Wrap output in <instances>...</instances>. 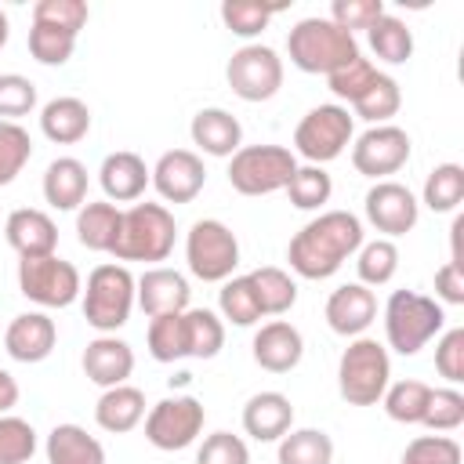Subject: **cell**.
I'll list each match as a JSON object with an SVG mask.
<instances>
[{
  "label": "cell",
  "mask_w": 464,
  "mask_h": 464,
  "mask_svg": "<svg viewBox=\"0 0 464 464\" xmlns=\"http://www.w3.org/2000/svg\"><path fill=\"white\" fill-rule=\"evenodd\" d=\"M362 246V221L348 210L312 218L286 246V261L301 279H330Z\"/></svg>",
  "instance_id": "6da1fadb"
},
{
  "label": "cell",
  "mask_w": 464,
  "mask_h": 464,
  "mask_svg": "<svg viewBox=\"0 0 464 464\" xmlns=\"http://www.w3.org/2000/svg\"><path fill=\"white\" fill-rule=\"evenodd\" d=\"M286 54L301 72L330 76L334 69L359 58V44H355L352 33L337 29L330 18H301L286 33Z\"/></svg>",
  "instance_id": "7a4b0ae2"
},
{
  "label": "cell",
  "mask_w": 464,
  "mask_h": 464,
  "mask_svg": "<svg viewBox=\"0 0 464 464\" xmlns=\"http://www.w3.org/2000/svg\"><path fill=\"white\" fill-rule=\"evenodd\" d=\"M392 384V359L388 348L373 337H355L337 362V392L348 406H373L381 402L384 388Z\"/></svg>",
  "instance_id": "3957f363"
},
{
  "label": "cell",
  "mask_w": 464,
  "mask_h": 464,
  "mask_svg": "<svg viewBox=\"0 0 464 464\" xmlns=\"http://www.w3.org/2000/svg\"><path fill=\"white\" fill-rule=\"evenodd\" d=\"M446 323V312L435 297L417 290H395L384 304V337L399 355H417Z\"/></svg>",
  "instance_id": "277c9868"
},
{
  "label": "cell",
  "mask_w": 464,
  "mask_h": 464,
  "mask_svg": "<svg viewBox=\"0 0 464 464\" xmlns=\"http://www.w3.org/2000/svg\"><path fill=\"white\" fill-rule=\"evenodd\" d=\"M174 214L163 203H134L123 210V228L112 246L116 261H167L174 250Z\"/></svg>",
  "instance_id": "5b68a950"
},
{
  "label": "cell",
  "mask_w": 464,
  "mask_h": 464,
  "mask_svg": "<svg viewBox=\"0 0 464 464\" xmlns=\"http://www.w3.org/2000/svg\"><path fill=\"white\" fill-rule=\"evenodd\" d=\"M134 308V276L127 265H98L83 286V319L98 334H116Z\"/></svg>",
  "instance_id": "8992f818"
},
{
  "label": "cell",
  "mask_w": 464,
  "mask_h": 464,
  "mask_svg": "<svg viewBox=\"0 0 464 464\" xmlns=\"http://www.w3.org/2000/svg\"><path fill=\"white\" fill-rule=\"evenodd\" d=\"M297 170V156L283 145H239L228 163V185L239 196H272L286 188Z\"/></svg>",
  "instance_id": "52a82bcc"
},
{
  "label": "cell",
  "mask_w": 464,
  "mask_h": 464,
  "mask_svg": "<svg viewBox=\"0 0 464 464\" xmlns=\"http://www.w3.org/2000/svg\"><path fill=\"white\" fill-rule=\"evenodd\" d=\"M185 261H188V272L196 279H203V283H225V279H232V272L239 265V239H236V232L225 221L199 218L188 228Z\"/></svg>",
  "instance_id": "ba28073f"
},
{
  "label": "cell",
  "mask_w": 464,
  "mask_h": 464,
  "mask_svg": "<svg viewBox=\"0 0 464 464\" xmlns=\"http://www.w3.org/2000/svg\"><path fill=\"white\" fill-rule=\"evenodd\" d=\"M18 290H22V297H29L44 308H69L80 297L83 283H80V272L72 261L47 254V257L18 261Z\"/></svg>",
  "instance_id": "9c48e42d"
},
{
  "label": "cell",
  "mask_w": 464,
  "mask_h": 464,
  "mask_svg": "<svg viewBox=\"0 0 464 464\" xmlns=\"http://www.w3.org/2000/svg\"><path fill=\"white\" fill-rule=\"evenodd\" d=\"M352 127L355 123H352V112L344 105H315V109H308L301 116V123L294 130V149L308 163L323 167V163L337 160L348 149Z\"/></svg>",
  "instance_id": "30bf717a"
},
{
  "label": "cell",
  "mask_w": 464,
  "mask_h": 464,
  "mask_svg": "<svg viewBox=\"0 0 464 464\" xmlns=\"http://www.w3.org/2000/svg\"><path fill=\"white\" fill-rule=\"evenodd\" d=\"M225 80H228L236 98H243V102H268L283 87V58L272 47H265V44H246V47H239L228 58Z\"/></svg>",
  "instance_id": "8fae6325"
},
{
  "label": "cell",
  "mask_w": 464,
  "mask_h": 464,
  "mask_svg": "<svg viewBox=\"0 0 464 464\" xmlns=\"http://www.w3.org/2000/svg\"><path fill=\"white\" fill-rule=\"evenodd\" d=\"M203 420H207V410H203L199 399H192V395L160 399L145 417V439L156 450L174 453V450H185L199 439Z\"/></svg>",
  "instance_id": "7c38bea8"
},
{
  "label": "cell",
  "mask_w": 464,
  "mask_h": 464,
  "mask_svg": "<svg viewBox=\"0 0 464 464\" xmlns=\"http://www.w3.org/2000/svg\"><path fill=\"white\" fill-rule=\"evenodd\" d=\"M406 160H410V134L402 127H392V123L370 127L352 145V163H355V170L362 178L395 174V170L406 167Z\"/></svg>",
  "instance_id": "4fadbf2b"
},
{
  "label": "cell",
  "mask_w": 464,
  "mask_h": 464,
  "mask_svg": "<svg viewBox=\"0 0 464 464\" xmlns=\"http://www.w3.org/2000/svg\"><path fill=\"white\" fill-rule=\"evenodd\" d=\"M149 174H152L156 192L167 203H188L207 185V167H203V160L192 149H170V152H163Z\"/></svg>",
  "instance_id": "5bb4252c"
},
{
  "label": "cell",
  "mask_w": 464,
  "mask_h": 464,
  "mask_svg": "<svg viewBox=\"0 0 464 464\" xmlns=\"http://www.w3.org/2000/svg\"><path fill=\"white\" fill-rule=\"evenodd\" d=\"M417 196L399 181H377L366 192V221L384 236H406L417 225Z\"/></svg>",
  "instance_id": "9a60e30c"
},
{
  "label": "cell",
  "mask_w": 464,
  "mask_h": 464,
  "mask_svg": "<svg viewBox=\"0 0 464 464\" xmlns=\"http://www.w3.org/2000/svg\"><path fill=\"white\" fill-rule=\"evenodd\" d=\"M188 297H192L188 279L174 268H149V272H141V279H134V301L141 304V312L149 319L185 312Z\"/></svg>",
  "instance_id": "2e32d148"
},
{
  "label": "cell",
  "mask_w": 464,
  "mask_h": 464,
  "mask_svg": "<svg viewBox=\"0 0 464 464\" xmlns=\"http://www.w3.org/2000/svg\"><path fill=\"white\" fill-rule=\"evenodd\" d=\"M58 344V326L47 312H22L7 323L4 348L18 362H44Z\"/></svg>",
  "instance_id": "e0dca14e"
},
{
  "label": "cell",
  "mask_w": 464,
  "mask_h": 464,
  "mask_svg": "<svg viewBox=\"0 0 464 464\" xmlns=\"http://www.w3.org/2000/svg\"><path fill=\"white\" fill-rule=\"evenodd\" d=\"M254 362L268 373H290L304 355V337L294 323L272 319L254 334Z\"/></svg>",
  "instance_id": "ac0fdd59"
},
{
  "label": "cell",
  "mask_w": 464,
  "mask_h": 464,
  "mask_svg": "<svg viewBox=\"0 0 464 464\" xmlns=\"http://www.w3.org/2000/svg\"><path fill=\"white\" fill-rule=\"evenodd\" d=\"M377 319V297L362 283H344L326 301V323L341 337H362V330Z\"/></svg>",
  "instance_id": "d6986e66"
},
{
  "label": "cell",
  "mask_w": 464,
  "mask_h": 464,
  "mask_svg": "<svg viewBox=\"0 0 464 464\" xmlns=\"http://www.w3.org/2000/svg\"><path fill=\"white\" fill-rule=\"evenodd\" d=\"M130 370H134V352L116 334H102V337L87 341V348H83V373H87L91 384H98V388L127 384Z\"/></svg>",
  "instance_id": "ffe728a7"
},
{
  "label": "cell",
  "mask_w": 464,
  "mask_h": 464,
  "mask_svg": "<svg viewBox=\"0 0 464 464\" xmlns=\"http://www.w3.org/2000/svg\"><path fill=\"white\" fill-rule=\"evenodd\" d=\"M4 236L11 243V250L18 257H47L58 246V225L51 221V214L33 210V207H18L7 214Z\"/></svg>",
  "instance_id": "44dd1931"
},
{
  "label": "cell",
  "mask_w": 464,
  "mask_h": 464,
  "mask_svg": "<svg viewBox=\"0 0 464 464\" xmlns=\"http://www.w3.org/2000/svg\"><path fill=\"white\" fill-rule=\"evenodd\" d=\"M294 428V406L283 392H257L243 406V431L257 442H279Z\"/></svg>",
  "instance_id": "7402d4cb"
},
{
  "label": "cell",
  "mask_w": 464,
  "mask_h": 464,
  "mask_svg": "<svg viewBox=\"0 0 464 464\" xmlns=\"http://www.w3.org/2000/svg\"><path fill=\"white\" fill-rule=\"evenodd\" d=\"M98 181H102V192L109 196V203H130L145 192V185L152 181L145 160L138 152H109L102 160V170H98Z\"/></svg>",
  "instance_id": "603a6c76"
},
{
  "label": "cell",
  "mask_w": 464,
  "mask_h": 464,
  "mask_svg": "<svg viewBox=\"0 0 464 464\" xmlns=\"http://www.w3.org/2000/svg\"><path fill=\"white\" fill-rule=\"evenodd\" d=\"M188 134L207 156H236L243 145V127L228 109H199Z\"/></svg>",
  "instance_id": "cb8c5ba5"
},
{
  "label": "cell",
  "mask_w": 464,
  "mask_h": 464,
  "mask_svg": "<svg viewBox=\"0 0 464 464\" xmlns=\"http://www.w3.org/2000/svg\"><path fill=\"white\" fill-rule=\"evenodd\" d=\"M40 130L54 145H76L91 130V109L80 98H51L40 109Z\"/></svg>",
  "instance_id": "d4e9b609"
},
{
  "label": "cell",
  "mask_w": 464,
  "mask_h": 464,
  "mask_svg": "<svg viewBox=\"0 0 464 464\" xmlns=\"http://www.w3.org/2000/svg\"><path fill=\"white\" fill-rule=\"evenodd\" d=\"M145 417V395L130 384H116V388H105L102 399L94 402V420L102 431H112V435H123V431H134Z\"/></svg>",
  "instance_id": "484cf974"
},
{
  "label": "cell",
  "mask_w": 464,
  "mask_h": 464,
  "mask_svg": "<svg viewBox=\"0 0 464 464\" xmlns=\"http://www.w3.org/2000/svg\"><path fill=\"white\" fill-rule=\"evenodd\" d=\"M44 199L54 210H80L87 199V167L72 156H58L44 174Z\"/></svg>",
  "instance_id": "4316f807"
},
{
  "label": "cell",
  "mask_w": 464,
  "mask_h": 464,
  "mask_svg": "<svg viewBox=\"0 0 464 464\" xmlns=\"http://www.w3.org/2000/svg\"><path fill=\"white\" fill-rule=\"evenodd\" d=\"M120 228H123V210L109 199L105 203H83L76 210V239L87 250L112 254V246L120 239Z\"/></svg>",
  "instance_id": "83f0119b"
},
{
  "label": "cell",
  "mask_w": 464,
  "mask_h": 464,
  "mask_svg": "<svg viewBox=\"0 0 464 464\" xmlns=\"http://www.w3.org/2000/svg\"><path fill=\"white\" fill-rule=\"evenodd\" d=\"M44 450L47 464H105V446L80 424H54Z\"/></svg>",
  "instance_id": "f1b7e54d"
},
{
  "label": "cell",
  "mask_w": 464,
  "mask_h": 464,
  "mask_svg": "<svg viewBox=\"0 0 464 464\" xmlns=\"http://www.w3.org/2000/svg\"><path fill=\"white\" fill-rule=\"evenodd\" d=\"M181 334H185V355L192 359H214L225 348V323L210 308H185Z\"/></svg>",
  "instance_id": "f546056e"
},
{
  "label": "cell",
  "mask_w": 464,
  "mask_h": 464,
  "mask_svg": "<svg viewBox=\"0 0 464 464\" xmlns=\"http://www.w3.org/2000/svg\"><path fill=\"white\" fill-rule=\"evenodd\" d=\"M250 286L257 294V304H261V315H283L294 308L297 301V283L290 279V272L276 268V265H265V268H254L250 276Z\"/></svg>",
  "instance_id": "4dcf8cb0"
},
{
  "label": "cell",
  "mask_w": 464,
  "mask_h": 464,
  "mask_svg": "<svg viewBox=\"0 0 464 464\" xmlns=\"http://www.w3.org/2000/svg\"><path fill=\"white\" fill-rule=\"evenodd\" d=\"M366 36H370L373 54L381 62H388V65H402L413 54V33H410V25L402 18H395V14H388V11L366 29Z\"/></svg>",
  "instance_id": "1f68e13d"
},
{
  "label": "cell",
  "mask_w": 464,
  "mask_h": 464,
  "mask_svg": "<svg viewBox=\"0 0 464 464\" xmlns=\"http://www.w3.org/2000/svg\"><path fill=\"white\" fill-rule=\"evenodd\" d=\"M334 460V439L319 428H290L279 439V464H330Z\"/></svg>",
  "instance_id": "d6a6232c"
},
{
  "label": "cell",
  "mask_w": 464,
  "mask_h": 464,
  "mask_svg": "<svg viewBox=\"0 0 464 464\" xmlns=\"http://www.w3.org/2000/svg\"><path fill=\"white\" fill-rule=\"evenodd\" d=\"M352 105H355V116H359V120L381 127V123H388V120L399 112V105H402V91H399V83H395L388 72H377L373 83H370Z\"/></svg>",
  "instance_id": "836d02e7"
},
{
  "label": "cell",
  "mask_w": 464,
  "mask_h": 464,
  "mask_svg": "<svg viewBox=\"0 0 464 464\" xmlns=\"http://www.w3.org/2000/svg\"><path fill=\"white\" fill-rule=\"evenodd\" d=\"M384 413L399 424H420L424 420V410H428V399H431V388L424 381H395L384 388Z\"/></svg>",
  "instance_id": "e575fe53"
},
{
  "label": "cell",
  "mask_w": 464,
  "mask_h": 464,
  "mask_svg": "<svg viewBox=\"0 0 464 464\" xmlns=\"http://www.w3.org/2000/svg\"><path fill=\"white\" fill-rule=\"evenodd\" d=\"M464 199V167L460 163H439L424 181V207L435 214L457 210Z\"/></svg>",
  "instance_id": "d590c367"
},
{
  "label": "cell",
  "mask_w": 464,
  "mask_h": 464,
  "mask_svg": "<svg viewBox=\"0 0 464 464\" xmlns=\"http://www.w3.org/2000/svg\"><path fill=\"white\" fill-rule=\"evenodd\" d=\"M218 308H221V319H228L232 326H254L261 319V304H257V294L246 276L225 279V286L218 294Z\"/></svg>",
  "instance_id": "8d00e7d4"
},
{
  "label": "cell",
  "mask_w": 464,
  "mask_h": 464,
  "mask_svg": "<svg viewBox=\"0 0 464 464\" xmlns=\"http://www.w3.org/2000/svg\"><path fill=\"white\" fill-rule=\"evenodd\" d=\"M76 51V33H65L58 25H47V22H33L29 29V54L40 62V65H65Z\"/></svg>",
  "instance_id": "74e56055"
},
{
  "label": "cell",
  "mask_w": 464,
  "mask_h": 464,
  "mask_svg": "<svg viewBox=\"0 0 464 464\" xmlns=\"http://www.w3.org/2000/svg\"><path fill=\"white\" fill-rule=\"evenodd\" d=\"M330 192H334V181H330V174H326L323 167H315V163L297 167L294 178L286 181V196H290V203H294L297 210H319V207L330 199Z\"/></svg>",
  "instance_id": "f35d334b"
},
{
  "label": "cell",
  "mask_w": 464,
  "mask_h": 464,
  "mask_svg": "<svg viewBox=\"0 0 464 464\" xmlns=\"http://www.w3.org/2000/svg\"><path fill=\"white\" fill-rule=\"evenodd\" d=\"M359 283L362 286H384L392 283L395 268H399V250L392 239H373V243H362L359 246Z\"/></svg>",
  "instance_id": "ab89813d"
},
{
  "label": "cell",
  "mask_w": 464,
  "mask_h": 464,
  "mask_svg": "<svg viewBox=\"0 0 464 464\" xmlns=\"http://www.w3.org/2000/svg\"><path fill=\"white\" fill-rule=\"evenodd\" d=\"M33 156V138L22 123L0 120V185H11Z\"/></svg>",
  "instance_id": "60d3db41"
},
{
  "label": "cell",
  "mask_w": 464,
  "mask_h": 464,
  "mask_svg": "<svg viewBox=\"0 0 464 464\" xmlns=\"http://www.w3.org/2000/svg\"><path fill=\"white\" fill-rule=\"evenodd\" d=\"M276 11H279V7H268V4H257V0H225V4H221V22H225L236 36L250 40V36H257V33L272 22Z\"/></svg>",
  "instance_id": "b9f144b4"
},
{
  "label": "cell",
  "mask_w": 464,
  "mask_h": 464,
  "mask_svg": "<svg viewBox=\"0 0 464 464\" xmlns=\"http://www.w3.org/2000/svg\"><path fill=\"white\" fill-rule=\"evenodd\" d=\"M149 355L156 362L185 359V334H181V312L178 315H156L149 319Z\"/></svg>",
  "instance_id": "7bdbcfd3"
},
{
  "label": "cell",
  "mask_w": 464,
  "mask_h": 464,
  "mask_svg": "<svg viewBox=\"0 0 464 464\" xmlns=\"http://www.w3.org/2000/svg\"><path fill=\"white\" fill-rule=\"evenodd\" d=\"M36 453V431L29 420L4 413L0 417V464H25Z\"/></svg>",
  "instance_id": "ee69618b"
},
{
  "label": "cell",
  "mask_w": 464,
  "mask_h": 464,
  "mask_svg": "<svg viewBox=\"0 0 464 464\" xmlns=\"http://www.w3.org/2000/svg\"><path fill=\"white\" fill-rule=\"evenodd\" d=\"M420 424L431 431H457L464 424V395L457 388H431Z\"/></svg>",
  "instance_id": "f6af8a7d"
},
{
  "label": "cell",
  "mask_w": 464,
  "mask_h": 464,
  "mask_svg": "<svg viewBox=\"0 0 464 464\" xmlns=\"http://www.w3.org/2000/svg\"><path fill=\"white\" fill-rule=\"evenodd\" d=\"M33 109H36V83L18 72H4L0 76V116L7 123H18V116H29Z\"/></svg>",
  "instance_id": "bcb514c9"
},
{
  "label": "cell",
  "mask_w": 464,
  "mask_h": 464,
  "mask_svg": "<svg viewBox=\"0 0 464 464\" xmlns=\"http://www.w3.org/2000/svg\"><path fill=\"white\" fill-rule=\"evenodd\" d=\"M373 76H377V65L370 62V58H352L348 65H341V69H334L330 76H326V83H330V91L337 94V98H344V102H355L370 83H373Z\"/></svg>",
  "instance_id": "7dc6e473"
},
{
  "label": "cell",
  "mask_w": 464,
  "mask_h": 464,
  "mask_svg": "<svg viewBox=\"0 0 464 464\" xmlns=\"http://www.w3.org/2000/svg\"><path fill=\"white\" fill-rule=\"evenodd\" d=\"M402 464H460V446L450 435H420L406 446Z\"/></svg>",
  "instance_id": "c3c4849f"
},
{
  "label": "cell",
  "mask_w": 464,
  "mask_h": 464,
  "mask_svg": "<svg viewBox=\"0 0 464 464\" xmlns=\"http://www.w3.org/2000/svg\"><path fill=\"white\" fill-rule=\"evenodd\" d=\"M87 18H91V11L83 0H40L33 7V22H47L65 33H80L87 25Z\"/></svg>",
  "instance_id": "681fc988"
},
{
  "label": "cell",
  "mask_w": 464,
  "mask_h": 464,
  "mask_svg": "<svg viewBox=\"0 0 464 464\" xmlns=\"http://www.w3.org/2000/svg\"><path fill=\"white\" fill-rule=\"evenodd\" d=\"M381 14H384L381 0H334L330 4V22L352 36H355V29H370Z\"/></svg>",
  "instance_id": "f907efd6"
},
{
  "label": "cell",
  "mask_w": 464,
  "mask_h": 464,
  "mask_svg": "<svg viewBox=\"0 0 464 464\" xmlns=\"http://www.w3.org/2000/svg\"><path fill=\"white\" fill-rule=\"evenodd\" d=\"M196 464H250V450L239 435L214 431V435L203 439V446L196 453Z\"/></svg>",
  "instance_id": "816d5d0a"
},
{
  "label": "cell",
  "mask_w": 464,
  "mask_h": 464,
  "mask_svg": "<svg viewBox=\"0 0 464 464\" xmlns=\"http://www.w3.org/2000/svg\"><path fill=\"white\" fill-rule=\"evenodd\" d=\"M435 370L450 384L464 381V326H453L442 334V341L435 344Z\"/></svg>",
  "instance_id": "f5cc1de1"
},
{
  "label": "cell",
  "mask_w": 464,
  "mask_h": 464,
  "mask_svg": "<svg viewBox=\"0 0 464 464\" xmlns=\"http://www.w3.org/2000/svg\"><path fill=\"white\" fill-rule=\"evenodd\" d=\"M435 297L446 301V304H464V268L446 261L439 272H435Z\"/></svg>",
  "instance_id": "db71d44e"
},
{
  "label": "cell",
  "mask_w": 464,
  "mask_h": 464,
  "mask_svg": "<svg viewBox=\"0 0 464 464\" xmlns=\"http://www.w3.org/2000/svg\"><path fill=\"white\" fill-rule=\"evenodd\" d=\"M14 402H18V381H14L7 370H0V417H4Z\"/></svg>",
  "instance_id": "11a10c76"
},
{
  "label": "cell",
  "mask_w": 464,
  "mask_h": 464,
  "mask_svg": "<svg viewBox=\"0 0 464 464\" xmlns=\"http://www.w3.org/2000/svg\"><path fill=\"white\" fill-rule=\"evenodd\" d=\"M4 44H7V14L0 11V47H4Z\"/></svg>",
  "instance_id": "9f6ffc18"
}]
</instances>
